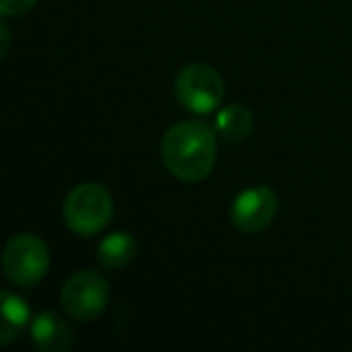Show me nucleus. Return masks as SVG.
I'll return each mask as SVG.
<instances>
[{
  "label": "nucleus",
  "mask_w": 352,
  "mask_h": 352,
  "mask_svg": "<svg viewBox=\"0 0 352 352\" xmlns=\"http://www.w3.org/2000/svg\"><path fill=\"white\" fill-rule=\"evenodd\" d=\"M34 6L36 0H0V12L3 17H20L27 15Z\"/></svg>",
  "instance_id": "11"
},
{
  "label": "nucleus",
  "mask_w": 352,
  "mask_h": 352,
  "mask_svg": "<svg viewBox=\"0 0 352 352\" xmlns=\"http://www.w3.org/2000/svg\"><path fill=\"white\" fill-rule=\"evenodd\" d=\"M206 121H179L162 138V162L174 179L198 184L215 169L217 135Z\"/></svg>",
  "instance_id": "1"
},
{
  "label": "nucleus",
  "mask_w": 352,
  "mask_h": 352,
  "mask_svg": "<svg viewBox=\"0 0 352 352\" xmlns=\"http://www.w3.org/2000/svg\"><path fill=\"white\" fill-rule=\"evenodd\" d=\"M138 256V241L128 232H111L97 246V261L107 270L126 268Z\"/></svg>",
  "instance_id": "8"
},
{
  "label": "nucleus",
  "mask_w": 352,
  "mask_h": 352,
  "mask_svg": "<svg viewBox=\"0 0 352 352\" xmlns=\"http://www.w3.org/2000/svg\"><path fill=\"white\" fill-rule=\"evenodd\" d=\"M32 345L41 352H68L73 347V331L56 311H41L32 318Z\"/></svg>",
  "instance_id": "7"
},
{
  "label": "nucleus",
  "mask_w": 352,
  "mask_h": 352,
  "mask_svg": "<svg viewBox=\"0 0 352 352\" xmlns=\"http://www.w3.org/2000/svg\"><path fill=\"white\" fill-rule=\"evenodd\" d=\"M174 94L186 111L206 116V113L217 111V107L225 99V80L212 65L188 63L176 75Z\"/></svg>",
  "instance_id": "3"
},
{
  "label": "nucleus",
  "mask_w": 352,
  "mask_h": 352,
  "mask_svg": "<svg viewBox=\"0 0 352 352\" xmlns=\"http://www.w3.org/2000/svg\"><path fill=\"white\" fill-rule=\"evenodd\" d=\"M32 321L30 307L25 299H20L15 292L6 289L3 292V328H0V345H12L17 338L22 336V331L27 328V323Z\"/></svg>",
  "instance_id": "10"
},
{
  "label": "nucleus",
  "mask_w": 352,
  "mask_h": 352,
  "mask_svg": "<svg viewBox=\"0 0 352 352\" xmlns=\"http://www.w3.org/2000/svg\"><path fill=\"white\" fill-rule=\"evenodd\" d=\"M63 217L70 232L80 236L99 234L113 217V198L102 184H80L68 193Z\"/></svg>",
  "instance_id": "2"
},
{
  "label": "nucleus",
  "mask_w": 352,
  "mask_h": 352,
  "mask_svg": "<svg viewBox=\"0 0 352 352\" xmlns=\"http://www.w3.org/2000/svg\"><path fill=\"white\" fill-rule=\"evenodd\" d=\"M278 193L268 186H251L244 188L239 196L234 198L230 208V220L244 234H258V232L268 230L273 225L275 215H278Z\"/></svg>",
  "instance_id": "6"
},
{
  "label": "nucleus",
  "mask_w": 352,
  "mask_h": 352,
  "mask_svg": "<svg viewBox=\"0 0 352 352\" xmlns=\"http://www.w3.org/2000/svg\"><path fill=\"white\" fill-rule=\"evenodd\" d=\"M111 299V287L107 278L97 270H80L70 275L60 292V307L75 321H94L104 314Z\"/></svg>",
  "instance_id": "5"
},
{
  "label": "nucleus",
  "mask_w": 352,
  "mask_h": 352,
  "mask_svg": "<svg viewBox=\"0 0 352 352\" xmlns=\"http://www.w3.org/2000/svg\"><path fill=\"white\" fill-rule=\"evenodd\" d=\"M51 265L49 246L36 234H17L3 249V273L17 287H34Z\"/></svg>",
  "instance_id": "4"
},
{
  "label": "nucleus",
  "mask_w": 352,
  "mask_h": 352,
  "mask_svg": "<svg viewBox=\"0 0 352 352\" xmlns=\"http://www.w3.org/2000/svg\"><path fill=\"white\" fill-rule=\"evenodd\" d=\"M0 34H3V49H0V54L6 56L8 54V46H10V32H8V25L0 27Z\"/></svg>",
  "instance_id": "12"
},
{
  "label": "nucleus",
  "mask_w": 352,
  "mask_h": 352,
  "mask_svg": "<svg viewBox=\"0 0 352 352\" xmlns=\"http://www.w3.org/2000/svg\"><path fill=\"white\" fill-rule=\"evenodd\" d=\"M215 131L227 142H241L254 131V111L244 104H230L222 111H217Z\"/></svg>",
  "instance_id": "9"
}]
</instances>
